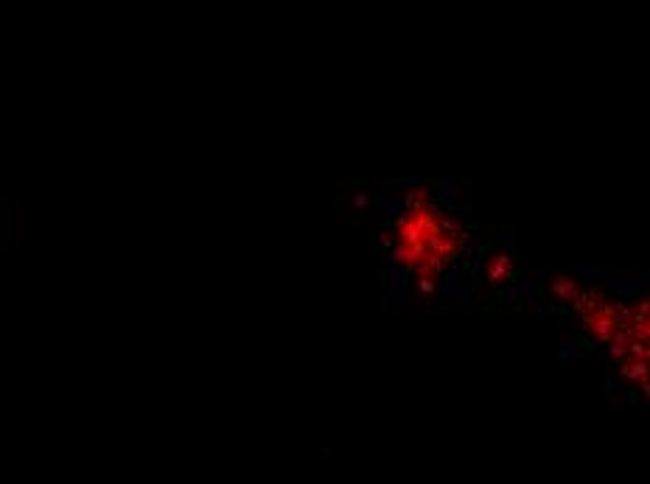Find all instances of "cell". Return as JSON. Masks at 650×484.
<instances>
[{
    "label": "cell",
    "instance_id": "cell-1",
    "mask_svg": "<svg viewBox=\"0 0 650 484\" xmlns=\"http://www.w3.org/2000/svg\"><path fill=\"white\" fill-rule=\"evenodd\" d=\"M398 258L415 269L423 283H435L437 271L459 252V233L446 210L432 199L409 204L398 221Z\"/></svg>",
    "mask_w": 650,
    "mask_h": 484
},
{
    "label": "cell",
    "instance_id": "cell-2",
    "mask_svg": "<svg viewBox=\"0 0 650 484\" xmlns=\"http://www.w3.org/2000/svg\"><path fill=\"white\" fill-rule=\"evenodd\" d=\"M608 347L616 370L625 378L636 383L650 378V294L639 297L633 305H625L622 325Z\"/></svg>",
    "mask_w": 650,
    "mask_h": 484
}]
</instances>
